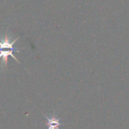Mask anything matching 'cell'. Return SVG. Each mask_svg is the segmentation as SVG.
<instances>
[{
  "label": "cell",
  "mask_w": 129,
  "mask_h": 129,
  "mask_svg": "<svg viewBox=\"0 0 129 129\" xmlns=\"http://www.w3.org/2000/svg\"><path fill=\"white\" fill-rule=\"evenodd\" d=\"M20 50H11V49H0V59L2 62L0 63V71L4 72L7 70L8 68V56H11L17 63L20 64V62L17 59L15 56H14L13 52H20Z\"/></svg>",
  "instance_id": "cell-1"
},
{
  "label": "cell",
  "mask_w": 129,
  "mask_h": 129,
  "mask_svg": "<svg viewBox=\"0 0 129 129\" xmlns=\"http://www.w3.org/2000/svg\"><path fill=\"white\" fill-rule=\"evenodd\" d=\"M42 114L45 116V119H46V129H60V126L63 125L60 122V118L56 113H51L50 116H48L44 113Z\"/></svg>",
  "instance_id": "cell-2"
}]
</instances>
